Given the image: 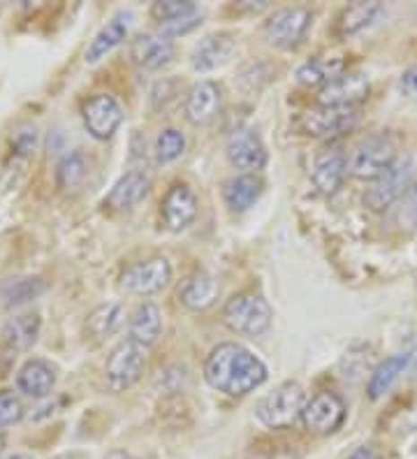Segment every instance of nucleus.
<instances>
[{"mask_svg": "<svg viewBox=\"0 0 417 459\" xmlns=\"http://www.w3.org/2000/svg\"><path fill=\"white\" fill-rule=\"evenodd\" d=\"M186 137L181 130L165 128L156 140V160L158 163H174L177 158L184 156Z\"/></svg>", "mask_w": 417, "mask_h": 459, "instance_id": "nucleus-31", "label": "nucleus"}, {"mask_svg": "<svg viewBox=\"0 0 417 459\" xmlns=\"http://www.w3.org/2000/svg\"><path fill=\"white\" fill-rule=\"evenodd\" d=\"M130 19L133 14L130 12H118L117 17H111L109 22L102 26L98 33L93 35V39L89 42L86 51H83V61L86 63H98L109 54V51L117 49L123 39L128 38L130 30Z\"/></svg>", "mask_w": 417, "mask_h": 459, "instance_id": "nucleus-20", "label": "nucleus"}, {"mask_svg": "<svg viewBox=\"0 0 417 459\" xmlns=\"http://www.w3.org/2000/svg\"><path fill=\"white\" fill-rule=\"evenodd\" d=\"M200 23H202V12L195 10L181 19H174V22L169 23H161V33L167 35V38H178V35H186L193 29H197Z\"/></svg>", "mask_w": 417, "mask_h": 459, "instance_id": "nucleus-35", "label": "nucleus"}, {"mask_svg": "<svg viewBox=\"0 0 417 459\" xmlns=\"http://www.w3.org/2000/svg\"><path fill=\"white\" fill-rule=\"evenodd\" d=\"M83 126L98 142L111 140L123 124V107L111 93H95L82 107Z\"/></svg>", "mask_w": 417, "mask_h": 459, "instance_id": "nucleus-9", "label": "nucleus"}, {"mask_svg": "<svg viewBox=\"0 0 417 459\" xmlns=\"http://www.w3.org/2000/svg\"><path fill=\"white\" fill-rule=\"evenodd\" d=\"M357 124H360V107L317 105L301 114L297 128L308 137H339L351 133Z\"/></svg>", "mask_w": 417, "mask_h": 459, "instance_id": "nucleus-7", "label": "nucleus"}, {"mask_svg": "<svg viewBox=\"0 0 417 459\" xmlns=\"http://www.w3.org/2000/svg\"><path fill=\"white\" fill-rule=\"evenodd\" d=\"M39 334V316L38 314H22L14 316L5 323L3 327V336H5V342L10 343L12 348H30L35 342H38Z\"/></svg>", "mask_w": 417, "mask_h": 459, "instance_id": "nucleus-28", "label": "nucleus"}, {"mask_svg": "<svg viewBox=\"0 0 417 459\" xmlns=\"http://www.w3.org/2000/svg\"><path fill=\"white\" fill-rule=\"evenodd\" d=\"M197 209H200V202H197V195L193 193V188L186 184H174L167 191V195L162 197V223H165L167 230H172V232H181V230L193 225V221L197 219Z\"/></svg>", "mask_w": 417, "mask_h": 459, "instance_id": "nucleus-13", "label": "nucleus"}, {"mask_svg": "<svg viewBox=\"0 0 417 459\" xmlns=\"http://www.w3.org/2000/svg\"><path fill=\"white\" fill-rule=\"evenodd\" d=\"M177 47L162 33H142L130 42V58L142 70H161L172 61Z\"/></svg>", "mask_w": 417, "mask_h": 459, "instance_id": "nucleus-16", "label": "nucleus"}, {"mask_svg": "<svg viewBox=\"0 0 417 459\" xmlns=\"http://www.w3.org/2000/svg\"><path fill=\"white\" fill-rule=\"evenodd\" d=\"M404 89H406L411 96L417 98V70L406 73V77H404Z\"/></svg>", "mask_w": 417, "mask_h": 459, "instance_id": "nucleus-37", "label": "nucleus"}, {"mask_svg": "<svg viewBox=\"0 0 417 459\" xmlns=\"http://www.w3.org/2000/svg\"><path fill=\"white\" fill-rule=\"evenodd\" d=\"M146 369V348L139 346L133 339L117 343L111 348L109 358L105 362V381L109 390L123 393L133 387L142 378Z\"/></svg>", "mask_w": 417, "mask_h": 459, "instance_id": "nucleus-5", "label": "nucleus"}, {"mask_svg": "<svg viewBox=\"0 0 417 459\" xmlns=\"http://www.w3.org/2000/svg\"><path fill=\"white\" fill-rule=\"evenodd\" d=\"M399 160V149L392 134H369L348 156V174L361 181H376Z\"/></svg>", "mask_w": 417, "mask_h": 459, "instance_id": "nucleus-2", "label": "nucleus"}, {"mask_svg": "<svg viewBox=\"0 0 417 459\" xmlns=\"http://www.w3.org/2000/svg\"><path fill=\"white\" fill-rule=\"evenodd\" d=\"M380 12H383L380 3H364V0L352 3L336 19V35L339 38H352V35L361 33L380 17Z\"/></svg>", "mask_w": 417, "mask_h": 459, "instance_id": "nucleus-26", "label": "nucleus"}, {"mask_svg": "<svg viewBox=\"0 0 417 459\" xmlns=\"http://www.w3.org/2000/svg\"><path fill=\"white\" fill-rule=\"evenodd\" d=\"M272 318L274 314L269 302L256 292L234 295L222 308V323L244 336H262L272 327Z\"/></svg>", "mask_w": 417, "mask_h": 459, "instance_id": "nucleus-4", "label": "nucleus"}, {"mask_svg": "<svg viewBox=\"0 0 417 459\" xmlns=\"http://www.w3.org/2000/svg\"><path fill=\"white\" fill-rule=\"evenodd\" d=\"M369 96V79L360 73H343L317 91V105L357 107Z\"/></svg>", "mask_w": 417, "mask_h": 459, "instance_id": "nucleus-14", "label": "nucleus"}, {"mask_svg": "<svg viewBox=\"0 0 417 459\" xmlns=\"http://www.w3.org/2000/svg\"><path fill=\"white\" fill-rule=\"evenodd\" d=\"M408 359H411L408 355H392V358H385L383 362L373 369L367 385V394L371 402H378L380 397H385V394L392 390V385L399 381V376L406 371Z\"/></svg>", "mask_w": 417, "mask_h": 459, "instance_id": "nucleus-27", "label": "nucleus"}, {"mask_svg": "<svg viewBox=\"0 0 417 459\" xmlns=\"http://www.w3.org/2000/svg\"><path fill=\"white\" fill-rule=\"evenodd\" d=\"M0 459H33V457H30V455H26V453H7V455H3Z\"/></svg>", "mask_w": 417, "mask_h": 459, "instance_id": "nucleus-39", "label": "nucleus"}, {"mask_svg": "<svg viewBox=\"0 0 417 459\" xmlns=\"http://www.w3.org/2000/svg\"><path fill=\"white\" fill-rule=\"evenodd\" d=\"M265 193V181L257 174H237L222 184V202L232 213L248 212Z\"/></svg>", "mask_w": 417, "mask_h": 459, "instance_id": "nucleus-21", "label": "nucleus"}, {"mask_svg": "<svg viewBox=\"0 0 417 459\" xmlns=\"http://www.w3.org/2000/svg\"><path fill=\"white\" fill-rule=\"evenodd\" d=\"M121 288L133 295H153L172 281V264L165 258H146L123 269Z\"/></svg>", "mask_w": 417, "mask_h": 459, "instance_id": "nucleus-10", "label": "nucleus"}, {"mask_svg": "<svg viewBox=\"0 0 417 459\" xmlns=\"http://www.w3.org/2000/svg\"><path fill=\"white\" fill-rule=\"evenodd\" d=\"M204 378L218 393L244 397L267 381V367L241 343H218L206 355Z\"/></svg>", "mask_w": 417, "mask_h": 459, "instance_id": "nucleus-1", "label": "nucleus"}, {"mask_svg": "<svg viewBox=\"0 0 417 459\" xmlns=\"http://www.w3.org/2000/svg\"><path fill=\"white\" fill-rule=\"evenodd\" d=\"M23 418V403L14 393H0V429L17 425Z\"/></svg>", "mask_w": 417, "mask_h": 459, "instance_id": "nucleus-34", "label": "nucleus"}, {"mask_svg": "<svg viewBox=\"0 0 417 459\" xmlns=\"http://www.w3.org/2000/svg\"><path fill=\"white\" fill-rule=\"evenodd\" d=\"M218 292H221L218 281L204 269H197V272H193V274L181 281L177 295L178 302L190 308V311H204V308L216 302Z\"/></svg>", "mask_w": 417, "mask_h": 459, "instance_id": "nucleus-19", "label": "nucleus"}, {"mask_svg": "<svg viewBox=\"0 0 417 459\" xmlns=\"http://www.w3.org/2000/svg\"><path fill=\"white\" fill-rule=\"evenodd\" d=\"M225 153H228L230 165L244 174H256L267 165V146L260 140V134L250 128L234 130L228 137Z\"/></svg>", "mask_w": 417, "mask_h": 459, "instance_id": "nucleus-12", "label": "nucleus"}, {"mask_svg": "<svg viewBox=\"0 0 417 459\" xmlns=\"http://www.w3.org/2000/svg\"><path fill=\"white\" fill-rule=\"evenodd\" d=\"M83 177H86V163H83L82 153L74 152L63 158L58 165V186L61 188H74Z\"/></svg>", "mask_w": 417, "mask_h": 459, "instance_id": "nucleus-33", "label": "nucleus"}, {"mask_svg": "<svg viewBox=\"0 0 417 459\" xmlns=\"http://www.w3.org/2000/svg\"><path fill=\"white\" fill-rule=\"evenodd\" d=\"M123 308L118 304H102V307L93 308L86 318V332L93 336L95 342H102L105 336L114 334L121 325Z\"/></svg>", "mask_w": 417, "mask_h": 459, "instance_id": "nucleus-30", "label": "nucleus"}, {"mask_svg": "<svg viewBox=\"0 0 417 459\" xmlns=\"http://www.w3.org/2000/svg\"><path fill=\"white\" fill-rule=\"evenodd\" d=\"M128 332H130L128 339L137 342L139 346H144V348L153 346L162 332L161 308H158L153 302L139 304V307L135 308L133 318H130Z\"/></svg>", "mask_w": 417, "mask_h": 459, "instance_id": "nucleus-24", "label": "nucleus"}, {"mask_svg": "<svg viewBox=\"0 0 417 459\" xmlns=\"http://www.w3.org/2000/svg\"><path fill=\"white\" fill-rule=\"evenodd\" d=\"M343 420L345 402L336 393H317L301 411V422L313 434H334Z\"/></svg>", "mask_w": 417, "mask_h": 459, "instance_id": "nucleus-11", "label": "nucleus"}, {"mask_svg": "<svg viewBox=\"0 0 417 459\" xmlns=\"http://www.w3.org/2000/svg\"><path fill=\"white\" fill-rule=\"evenodd\" d=\"M345 174H348V156L339 146H327L320 149L313 160V184L323 195H334L343 186Z\"/></svg>", "mask_w": 417, "mask_h": 459, "instance_id": "nucleus-15", "label": "nucleus"}, {"mask_svg": "<svg viewBox=\"0 0 417 459\" xmlns=\"http://www.w3.org/2000/svg\"><path fill=\"white\" fill-rule=\"evenodd\" d=\"M186 118L193 126H209L222 109V93L213 82H197L186 96Z\"/></svg>", "mask_w": 417, "mask_h": 459, "instance_id": "nucleus-17", "label": "nucleus"}, {"mask_svg": "<svg viewBox=\"0 0 417 459\" xmlns=\"http://www.w3.org/2000/svg\"><path fill=\"white\" fill-rule=\"evenodd\" d=\"M313 14L306 7H283L274 12L265 23V38L278 49H297L311 29Z\"/></svg>", "mask_w": 417, "mask_h": 459, "instance_id": "nucleus-8", "label": "nucleus"}, {"mask_svg": "<svg viewBox=\"0 0 417 459\" xmlns=\"http://www.w3.org/2000/svg\"><path fill=\"white\" fill-rule=\"evenodd\" d=\"M197 10L195 3H188V0H161V3H153L151 5V17L161 23H169L174 19H181L190 12Z\"/></svg>", "mask_w": 417, "mask_h": 459, "instance_id": "nucleus-32", "label": "nucleus"}, {"mask_svg": "<svg viewBox=\"0 0 417 459\" xmlns=\"http://www.w3.org/2000/svg\"><path fill=\"white\" fill-rule=\"evenodd\" d=\"M348 459H383V457H380L373 448H367V446H364V448H357Z\"/></svg>", "mask_w": 417, "mask_h": 459, "instance_id": "nucleus-38", "label": "nucleus"}, {"mask_svg": "<svg viewBox=\"0 0 417 459\" xmlns=\"http://www.w3.org/2000/svg\"><path fill=\"white\" fill-rule=\"evenodd\" d=\"M413 179H415V163L413 158H399L380 179L373 181V186L364 193V204L371 212L380 213L387 212L392 204L401 200L413 188Z\"/></svg>", "mask_w": 417, "mask_h": 459, "instance_id": "nucleus-6", "label": "nucleus"}, {"mask_svg": "<svg viewBox=\"0 0 417 459\" xmlns=\"http://www.w3.org/2000/svg\"><path fill=\"white\" fill-rule=\"evenodd\" d=\"M19 393L33 399H45L54 393L56 387V369L47 359L33 358L22 364L17 371Z\"/></svg>", "mask_w": 417, "mask_h": 459, "instance_id": "nucleus-22", "label": "nucleus"}, {"mask_svg": "<svg viewBox=\"0 0 417 459\" xmlns=\"http://www.w3.org/2000/svg\"><path fill=\"white\" fill-rule=\"evenodd\" d=\"M151 191V179L142 169H130L114 184L109 195L105 197V207L111 212H128L137 207Z\"/></svg>", "mask_w": 417, "mask_h": 459, "instance_id": "nucleus-18", "label": "nucleus"}, {"mask_svg": "<svg viewBox=\"0 0 417 459\" xmlns=\"http://www.w3.org/2000/svg\"><path fill=\"white\" fill-rule=\"evenodd\" d=\"M306 390L295 381L281 383L274 387L267 397H262L257 403V420L269 429H288L301 420V411L306 406Z\"/></svg>", "mask_w": 417, "mask_h": 459, "instance_id": "nucleus-3", "label": "nucleus"}, {"mask_svg": "<svg viewBox=\"0 0 417 459\" xmlns=\"http://www.w3.org/2000/svg\"><path fill=\"white\" fill-rule=\"evenodd\" d=\"M3 448H5V438H3V434H0V453H3Z\"/></svg>", "mask_w": 417, "mask_h": 459, "instance_id": "nucleus-40", "label": "nucleus"}, {"mask_svg": "<svg viewBox=\"0 0 417 459\" xmlns=\"http://www.w3.org/2000/svg\"><path fill=\"white\" fill-rule=\"evenodd\" d=\"M234 54V38L230 33L206 35L193 51V67L200 73H209L225 65Z\"/></svg>", "mask_w": 417, "mask_h": 459, "instance_id": "nucleus-23", "label": "nucleus"}, {"mask_svg": "<svg viewBox=\"0 0 417 459\" xmlns=\"http://www.w3.org/2000/svg\"><path fill=\"white\" fill-rule=\"evenodd\" d=\"M399 202L401 204H399V209H396V221H399L401 225L408 223L411 228H415L417 225V186H413L411 191L401 197Z\"/></svg>", "mask_w": 417, "mask_h": 459, "instance_id": "nucleus-36", "label": "nucleus"}, {"mask_svg": "<svg viewBox=\"0 0 417 459\" xmlns=\"http://www.w3.org/2000/svg\"><path fill=\"white\" fill-rule=\"evenodd\" d=\"M47 290L42 279L38 276H26V279H10L0 286V302L5 307H17V304L30 302Z\"/></svg>", "mask_w": 417, "mask_h": 459, "instance_id": "nucleus-29", "label": "nucleus"}, {"mask_svg": "<svg viewBox=\"0 0 417 459\" xmlns=\"http://www.w3.org/2000/svg\"><path fill=\"white\" fill-rule=\"evenodd\" d=\"M345 73V58L339 54H323V56H316L311 61H306L304 65L297 70V79L300 84L304 86H320L329 84L332 79H336L339 74Z\"/></svg>", "mask_w": 417, "mask_h": 459, "instance_id": "nucleus-25", "label": "nucleus"}]
</instances>
